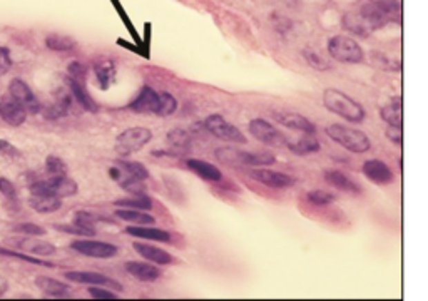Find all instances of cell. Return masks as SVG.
Masks as SVG:
<instances>
[{
	"mask_svg": "<svg viewBox=\"0 0 428 301\" xmlns=\"http://www.w3.org/2000/svg\"><path fill=\"white\" fill-rule=\"evenodd\" d=\"M373 62L378 67H382V69H391V70L402 69V62L391 61V59H388L387 55L382 52H373Z\"/></svg>",
	"mask_w": 428,
	"mask_h": 301,
	"instance_id": "41",
	"label": "cell"
},
{
	"mask_svg": "<svg viewBox=\"0 0 428 301\" xmlns=\"http://www.w3.org/2000/svg\"><path fill=\"white\" fill-rule=\"evenodd\" d=\"M286 148L291 153L298 154V156H308V154H315L321 149L320 141L316 139L315 134H303L295 141H288Z\"/></svg>",
	"mask_w": 428,
	"mask_h": 301,
	"instance_id": "22",
	"label": "cell"
},
{
	"mask_svg": "<svg viewBox=\"0 0 428 301\" xmlns=\"http://www.w3.org/2000/svg\"><path fill=\"white\" fill-rule=\"evenodd\" d=\"M116 204L121 206V208L141 209V211H149V209H153V201H150V197L146 196V194H133V196L126 197V200L116 201Z\"/></svg>",
	"mask_w": 428,
	"mask_h": 301,
	"instance_id": "32",
	"label": "cell"
},
{
	"mask_svg": "<svg viewBox=\"0 0 428 301\" xmlns=\"http://www.w3.org/2000/svg\"><path fill=\"white\" fill-rule=\"evenodd\" d=\"M380 117H382L388 126L403 128V99L400 96L391 97L390 102L383 106L382 110H380Z\"/></svg>",
	"mask_w": 428,
	"mask_h": 301,
	"instance_id": "20",
	"label": "cell"
},
{
	"mask_svg": "<svg viewBox=\"0 0 428 301\" xmlns=\"http://www.w3.org/2000/svg\"><path fill=\"white\" fill-rule=\"evenodd\" d=\"M0 153L7 154V156H10V157H19V156H21V153H19V149L15 148L14 144H10V142L2 141V139H0Z\"/></svg>",
	"mask_w": 428,
	"mask_h": 301,
	"instance_id": "50",
	"label": "cell"
},
{
	"mask_svg": "<svg viewBox=\"0 0 428 301\" xmlns=\"http://www.w3.org/2000/svg\"><path fill=\"white\" fill-rule=\"evenodd\" d=\"M133 248L136 249L137 253L142 256L144 260L150 261L154 264H169L173 261L171 255L164 249L153 246V244H146V243H134Z\"/></svg>",
	"mask_w": 428,
	"mask_h": 301,
	"instance_id": "24",
	"label": "cell"
},
{
	"mask_svg": "<svg viewBox=\"0 0 428 301\" xmlns=\"http://www.w3.org/2000/svg\"><path fill=\"white\" fill-rule=\"evenodd\" d=\"M37 236H30V237H12L9 241V244L12 248L21 249V251L30 253V255L35 256H52L55 255V246L54 244L47 243V241H39L35 240Z\"/></svg>",
	"mask_w": 428,
	"mask_h": 301,
	"instance_id": "15",
	"label": "cell"
},
{
	"mask_svg": "<svg viewBox=\"0 0 428 301\" xmlns=\"http://www.w3.org/2000/svg\"><path fill=\"white\" fill-rule=\"evenodd\" d=\"M186 166H188V169H191L194 174H197V176L203 177L206 181L217 183V181H221V177H223V174H221L216 166L209 164V162L203 159H189L186 161Z\"/></svg>",
	"mask_w": 428,
	"mask_h": 301,
	"instance_id": "26",
	"label": "cell"
},
{
	"mask_svg": "<svg viewBox=\"0 0 428 301\" xmlns=\"http://www.w3.org/2000/svg\"><path fill=\"white\" fill-rule=\"evenodd\" d=\"M9 94L12 97L17 99V101L21 102V104L29 110V113L37 114L42 108L39 99L35 97V94L32 93V89H30V87L27 86L22 79H12L10 86H9Z\"/></svg>",
	"mask_w": 428,
	"mask_h": 301,
	"instance_id": "14",
	"label": "cell"
},
{
	"mask_svg": "<svg viewBox=\"0 0 428 301\" xmlns=\"http://www.w3.org/2000/svg\"><path fill=\"white\" fill-rule=\"evenodd\" d=\"M46 46L50 50H55V52H67V50L74 49L75 42L70 37H66V35H49L46 39Z\"/></svg>",
	"mask_w": 428,
	"mask_h": 301,
	"instance_id": "33",
	"label": "cell"
},
{
	"mask_svg": "<svg viewBox=\"0 0 428 301\" xmlns=\"http://www.w3.org/2000/svg\"><path fill=\"white\" fill-rule=\"evenodd\" d=\"M10 67H12L10 52L6 49V47H0V75L9 72Z\"/></svg>",
	"mask_w": 428,
	"mask_h": 301,
	"instance_id": "47",
	"label": "cell"
},
{
	"mask_svg": "<svg viewBox=\"0 0 428 301\" xmlns=\"http://www.w3.org/2000/svg\"><path fill=\"white\" fill-rule=\"evenodd\" d=\"M0 255H3V256H14V258H21V260H23V261H29V263H32V264H42V266H49V268H52V266H54V264L47 263V261H42V260L35 258V256L23 255V253L12 251V249H3V248H0Z\"/></svg>",
	"mask_w": 428,
	"mask_h": 301,
	"instance_id": "42",
	"label": "cell"
},
{
	"mask_svg": "<svg viewBox=\"0 0 428 301\" xmlns=\"http://www.w3.org/2000/svg\"><path fill=\"white\" fill-rule=\"evenodd\" d=\"M323 106L330 110V113L343 117L344 121L348 122H355V124L363 122L364 117H367L364 108L360 104V102H356L355 99L347 96V94L342 93V90L333 89V87L324 89Z\"/></svg>",
	"mask_w": 428,
	"mask_h": 301,
	"instance_id": "1",
	"label": "cell"
},
{
	"mask_svg": "<svg viewBox=\"0 0 428 301\" xmlns=\"http://www.w3.org/2000/svg\"><path fill=\"white\" fill-rule=\"evenodd\" d=\"M64 276H66V280L74 281V283H79V284H89V287H109L117 291L122 290V287L117 283L116 280L109 278V276H106V275H101V273L66 271Z\"/></svg>",
	"mask_w": 428,
	"mask_h": 301,
	"instance_id": "13",
	"label": "cell"
},
{
	"mask_svg": "<svg viewBox=\"0 0 428 301\" xmlns=\"http://www.w3.org/2000/svg\"><path fill=\"white\" fill-rule=\"evenodd\" d=\"M328 52L333 59L343 64H362L364 52L358 42L347 35H335L328 41Z\"/></svg>",
	"mask_w": 428,
	"mask_h": 301,
	"instance_id": "4",
	"label": "cell"
},
{
	"mask_svg": "<svg viewBox=\"0 0 428 301\" xmlns=\"http://www.w3.org/2000/svg\"><path fill=\"white\" fill-rule=\"evenodd\" d=\"M35 287L42 291L43 296H49V298H69L70 295V288L66 283L49 278V276H37Z\"/></svg>",
	"mask_w": 428,
	"mask_h": 301,
	"instance_id": "19",
	"label": "cell"
},
{
	"mask_svg": "<svg viewBox=\"0 0 428 301\" xmlns=\"http://www.w3.org/2000/svg\"><path fill=\"white\" fill-rule=\"evenodd\" d=\"M29 204L32 206L34 211L42 213V215H49V213L61 209L62 201L61 197L49 196V194H30Z\"/></svg>",
	"mask_w": 428,
	"mask_h": 301,
	"instance_id": "25",
	"label": "cell"
},
{
	"mask_svg": "<svg viewBox=\"0 0 428 301\" xmlns=\"http://www.w3.org/2000/svg\"><path fill=\"white\" fill-rule=\"evenodd\" d=\"M303 55H304V59L308 61V64H310L313 69H316V70L330 69V64H328V62L324 61V59L321 57V55L316 52V50L307 49V50H303Z\"/></svg>",
	"mask_w": 428,
	"mask_h": 301,
	"instance_id": "40",
	"label": "cell"
},
{
	"mask_svg": "<svg viewBox=\"0 0 428 301\" xmlns=\"http://www.w3.org/2000/svg\"><path fill=\"white\" fill-rule=\"evenodd\" d=\"M27 114H29V110L23 108L17 99L12 97L10 94L0 97V117L12 128L22 126L26 122Z\"/></svg>",
	"mask_w": 428,
	"mask_h": 301,
	"instance_id": "10",
	"label": "cell"
},
{
	"mask_svg": "<svg viewBox=\"0 0 428 301\" xmlns=\"http://www.w3.org/2000/svg\"><path fill=\"white\" fill-rule=\"evenodd\" d=\"M126 271L129 273L133 278L142 283H153V281L161 278V269L148 263H139V261H129L126 263Z\"/></svg>",
	"mask_w": 428,
	"mask_h": 301,
	"instance_id": "18",
	"label": "cell"
},
{
	"mask_svg": "<svg viewBox=\"0 0 428 301\" xmlns=\"http://www.w3.org/2000/svg\"><path fill=\"white\" fill-rule=\"evenodd\" d=\"M168 144L171 146V154H186L191 148V134L184 129H173L168 133Z\"/></svg>",
	"mask_w": 428,
	"mask_h": 301,
	"instance_id": "28",
	"label": "cell"
},
{
	"mask_svg": "<svg viewBox=\"0 0 428 301\" xmlns=\"http://www.w3.org/2000/svg\"><path fill=\"white\" fill-rule=\"evenodd\" d=\"M7 290H9V283H7L6 278H2V276H0V298L6 295Z\"/></svg>",
	"mask_w": 428,
	"mask_h": 301,
	"instance_id": "51",
	"label": "cell"
},
{
	"mask_svg": "<svg viewBox=\"0 0 428 301\" xmlns=\"http://www.w3.org/2000/svg\"><path fill=\"white\" fill-rule=\"evenodd\" d=\"M249 177L273 189H286L289 186L295 184V179H293L291 176H288V174L271 171V169L266 168L251 169V171H249Z\"/></svg>",
	"mask_w": 428,
	"mask_h": 301,
	"instance_id": "12",
	"label": "cell"
},
{
	"mask_svg": "<svg viewBox=\"0 0 428 301\" xmlns=\"http://www.w3.org/2000/svg\"><path fill=\"white\" fill-rule=\"evenodd\" d=\"M343 27L347 30H350V32L362 35V37H368V35L371 34V29L368 27V23L363 21V17L360 14H344Z\"/></svg>",
	"mask_w": 428,
	"mask_h": 301,
	"instance_id": "31",
	"label": "cell"
},
{
	"mask_svg": "<svg viewBox=\"0 0 428 301\" xmlns=\"http://www.w3.org/2000/svg\"><path fill=\"white\" fill-rule=\"evenodd\" d=\"M67 86H69L70 93L74 94L75 102H77L82 109L89 110V113H96L97 106H96V102L93 101V97L87 94L86 87H84V81H77V79L67 77Z\"/></svg>",
	"mask_w": 428,
	"mask_h": 301,
	"instance_id": "23",
	"label": "cell"
},
{
	"mask_svg": "<svg viewBox=\"0 0 428 301\" xmlns=\"http://www.w3.org/2000/svg\"><path fill=\"white\" fill-rule=\"evenodd\" d=\"M126 233L130 236L142 237V240L161 241V243H169V241H171V235H169L168 231H162V229L157 228H144V224L126 228Z\"/></svg>",
	"mask_w": 428,
	"mask_h": 301,
	"instance_id": "27",
	"label": "cell"
},
{
	"mask_svg": "<svg viewBox=\"0 0 428 301\" xmlns=\"http://www.w3.org/2000/svg\"><path fill=\"white\" fill-rule=\"evenodd\" d=\"M15 231L23 233L27 236H43L46 235V229L41 228V226L32 224V223H22L15 226Z\"/></svg>",
	"mask_w": 428,
	"mask_h": 301,
	"instance_id": "43",
	"label": "cell"
},
{
	"mask_svg": "<svg viewBox=\"0 0 428 301\" xmlns=\"http://www.w3.org/2000/svg\"><path fill=\"white\" fill-rule=\"evenodd\" d=\"M70 248H72L74 251L81 253V255L97 260H109L119 255L117 246H114V244L110 243H104V241H93V240L74 241V243L70 244Z\"/></svg>",
	"mask_w": 428,
	"mask_h": 301,
	"instance_id": "9",
	"label": "cell"
},
{
	"mask_svg": "<svg viewBox=\"0 0 428 301\" xmlns=\"http://www.w3.org/2000/svg\"><path fill=\"white\" fill-rule=\"evenodd\" d=\"M308 203L315 204V206H327L335 201V194H331L330 191H324V189H315V191H310L307 194Z\"/></svg>",
	"mask_w": 428,
	"mask_h": 301,
	"instance_id": "38",
	"label": "cell"
},
{
	"mask_svg": "<svg viewBox=\"0 0 428 301\" xmlns=\"http://www.w3.org/2000/svg\"><path fill=\"white\" fill-rule=\"evenodd\" d=\"M55 229H59V231H64V233H69V235H77V236H86V237H90L96 235V229H90V228H84V226L81 224H59L55 226Z\"/></svg>",
	"mask_w": 428,
	"mask_h": 301,
	"instance_id": "39",
	"label": "cell"
},
{
	"mask_svg": "<svg viewBox=\"0 0 428 301\" xmlns=\"http://www.w3.org/2000/svg\"><path fill=\"white\" fill-rule=\"evenodd\" d=\"M206 129L216 136L217 139L226 141V142H233V144H246L248 139L236 126H233L231 122H228L223 116L220 114H213L204 121Z\"/></svg>",
	"mask_w": 428,
	"mask_h": 301,
	"instance_id": "7",
	"label": "cell"
},
{
	"mask_svg": "<svg viewBox=\"0 0 428 301\" xmlns=\"http://www.w3.org/2000/svg\"><path fill=\"white\" fill-rule=\"evenodd\" d=\"M273 116L284 128L303 134H316V126L313 124L310 119L301 116L298 113H284L283 110V113H275Z\"/></svg>",
	"mask_w": 428,
	"mask_h": 301,
	"instance_id": "17",
	"label": "cell"
},
{
	"mask_svg": "<svg viewBox=\"0 0 428 301\" xmlns=\"http://www.w3.org/2000/svg\"><path fill=\"white\" fill-rule=\"evenodd\" d=\"M69 77L77 79V81H84L86 79V67L79 62H72L69 66Z\"/></svg>",
	"mask_w": 428,
	"mask_h": 301,
	"instance_id": "49",
	"label": "cell"
},
{
	"mask_svg": "<svg viewBox=\"0 0 428 301\" xmlns=\"http://www.w3.org/2000/svg\"><path fill=\"white\" fill-rule=\"evenodd\" d=\"M177 109V101L174 99L173 94L169 93H159V113L157 116L168 117L173 116Z\"/></svg>",
	"mask_w": 428,
	"mask_h": 301,
	"instance_id": "35",
	"label": "cell"
},
{
	"mask_svg": "<svg viewBox=\"0 0 428 301\" xmlns=\"http://www.w3.org/2000/svg\"><path fill=\"white\" fill-rule=\"evenodd\" d=\"M129 109L133 113L156 114L157 116V113H159V93H156L150 87H144L139 93V96L130 102Z\"/></svg>",
	"mask_w": 428,
	"mask_h": 301,
	"instance_id": "16",
	"label": "cell"
},
{
	"mask_svg": "<svg viewBox=\"0 0 428 301\" xmlns=\"http://www.w3.org/2000/svg\"><path fill=\"white\" fill-rule=\"evenodd\" d=\"M46 171L49 176H67V164L61 157L49 156L46 159Z\"/></svg>",
	"mask_w": 428,
	"mask_h": 301,
	"instance_id": "37",
	"label": "cell"
},
{
	"mask_svg": "<svg viewBox=\"0 0 428 301\" xmlns=\"http://www.w3.org/2000/svg\"><path fill=\"white\" fill-rule=\"evenodd\" d=\"M324 181H327L330 186H333V188L340 189V191L343 193L350 194L362 193V189L358 188V184H356L353 179H350V177H348L347 174H343L342 171H336V169H328V171H324Z\"/></svg>",
	"mask_w": 428,
	"mask_h": 301,
	"instance_id": "21",
	"label": "cell"
},
{
	"mask_svg": "<svg viewBox=\"0 0 428 301\" xmlns=\"http://www.w3.org/2000/svg\"><path fill=\"white\" fill-rule=\"evenodd\" d=\"M370 2L390 14L396 22L402 21V0H370Z\"/></svg>",
	"mask_w": 428,
	"mask_h": 301,
	"instance_id": "34",
	"label": "cell"
},
{
	"mask_svg": "<svg viewBox=\"0 0 428 301\" xmlns=\"http://www.w3.org/2000/svg\"><path fill=\"white\" fill-rule=\"evenodd\" d=\"M116 216L121 217V220L129 221V223H136V224H154L156 220L154 216H150L148 211H141V209H130V208H121L116 211Z\"/></svg>",
	"mask_w": 428,
	"mask_h": 301,
	"instance_id": "30",
	"label": "cell"
},
{
	"mask_svg": "<svg viewBox=\"0 0 428 301\" xmlns=\"http://www.w3.org/2000/svg\"><path fill=\"white\" fill-rule=\"evenodd\" d=\"M327 134L330 139H333L336 144H340L347 150H350V153L363 154L368 153L371 148V142L363 130L348 128V126L330 124L327 128Z\"/></svg>",
	"mask_w": 428,
	"mask_h": 301,
	"instance_id": "2",
	"label": "cell"
},
{
	"mask_svg": "<svg viewBox=\"0 0 428 301\" xmlns=\"http://www.w3.org/2000/svg\"><path fill=\"white\" fill-rule=\"evenodd\" d=\"M249 133L253 134V137L266 146H273V148H281V146H286L288 139L281 134L271 122L264 121V119H253L249 121L248 126Z\"/></svg>",
	"mask_w": 428,
	"mask_h": 301,
	"instance_id": "8",
	"label": "cell"
},
{
	"mask_svg": "<svg viewBox=\"0 0 428 301\" xmlns=\"http://www.w3.org/2000/svg\"><path fill=\"white\" fill-rule=\"evenodd\" d=\"M96 221H97V217L94 216L93 213H87V211H77L74 217L75 224H81V226H84V228H90V229H94Z\"/></svg>",
	"mask_w": 428,
	"mask_h": 301,
	"instance_id": "44",
	"label": "cell"
},
{
	"mask_svg": "<svg viewBox=\"0 0 428 301\" xmlns=\"http://www.w3.org/2000/svg\"><path fill=\"white\" fill-rule=\"evenodd\" d=\"M387 137L393 142L395 146L403 144V128H395V126H388Z\"/></svg>",
	"mask_w": 428,
	"mask_h": 301,
	"instance_id": "48",
	"label": "cell"
},
{
	"mask_svg": "<svg viewBox=\"0 0 428 301\" xmlns=\"http://www.w3.org/2000/svg\"><path fill=\"white\" fill-rule=\"evenodd\" d=\"M362 173L370 183L378 186H388L395 181V174L391 171L390 166L380 159L364 161L362 166Z\"/></svg>",
	"mask_w": 428,
	"mask_h": 301,
	"instance_id": "11",
	"label": "cell"
},
{
	"mask_svg": "<svg viewBox=\"0 0 428 301\" xmlns=\"http://www.w3.org/2000/svg\"><path fill=\"white\" fill-rule=\"evenodd\" d=\"M0 193L9 201H17V189H15L14 183L6 179V177H0Z\"/></svg>",
	"mask_w": 428,
	"mask_h": 301,
	"instance_id": "45",
	"label": "cell"
},
{
	"mask_svg": "<svg viewBox=\"0 0 428 301\" xmlns=\"http://www.w3.org/2000/svg\"><path fill=\"white\" fill-rule=\"evenodd\" d=\"M117 164H121L122 168L126 169V171H128L130 176H134V177H137V179H142V181H146L149 177V171H148V168H146L144 164H141V162H136V161H122V159H119V161H116Z\"/></svg>",
	"mask_w": 428,
	"mask_h": 301,
	"instance_id": "36",
	"label": "cell"
},
{
	"mask_svg": "<svg viewBox=\"0 0 428 301\" xmlns=\"http://www.w3.org/2000/svg\"><path fill=\"white\" fill-rule=\"evenodd\" d=\"M94 72H96L99 87L106 90L109 89L110 84L114 82V77H116V66H114V62L109 61V59H102V61L97 62L96 67H94Z\"/></svg>",
	"mask_w": 428,
	"mask_h": 301,
	"instance_id": "29",
	"label": "cell"
},
{
	"mask_svg": "<svg viewBox=\"0 0 428 301\" xmlns=\"http://www.w3.org/2000/svg\"><path fill=\"white\" fill-rule=\"evenodd\" d=\"M216 157L226 164H243L251 168H263L271 166L276 162V157L271 153H246V150H237L233 148H221L216 150Z\"/></svg>",
	"mask_w": 428,
	"mask_h": 301,
	"instance_id": "3",
	"label": "cell"
},
{
	"mask_svg": "<svg viewBox=\"0 0 428 301\" xmlns=\"http://www.w3.org/2000/svg\"><path fill=\"white\" fill-rule=\"evenodd\" d=\"M89 293H90V296L96 300H117L116 293L106 290V288H102V287H90Z\"/></svg>",
	"mask_w": 428,
	"mask_h": 301,
	"instance_id": "46",
	"label": "cell"
},
{
	"mask_svg": "<svg viewBox=\"0 0 428 301\" xmlns=\"http://www.w3.org/2000/svg\"><path fill=\"white\" fill-rule=\"evenodd\" d=\"M153 139V133L146 128H130L121 133L116 139V150L119 156L126 157L137 153Z\"/></svg>",
	"mask_w": 428,
	"mask_h": 301,
	"instance_id": "6",
	"label": "cell"
},
{
	"mask_svg": "<svg viewBox=\"0 0 428 301\" xmlns=\"http://www.w3.org/2000/svg\"><path fill=\"white\" fill-rule=\"evenodd\" d=\"M77 191V183L67 176H49L47 179H35L30 184V194H49L61 200L74 196Z\"/></svg>",
	"mask_w": 428,
	"mask_h": 301,
	"instance_id": "5",
	"label": "cell"
}]
</instances>
